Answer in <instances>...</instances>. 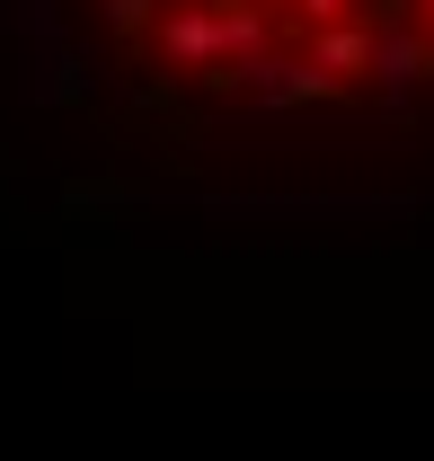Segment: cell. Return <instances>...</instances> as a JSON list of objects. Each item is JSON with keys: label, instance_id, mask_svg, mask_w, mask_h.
I'll list each match as a JSON object with an SVG mask.
<instances>
[{"label": "cell", "instance_id": "cell-1", "mask_svg": "<svg viewBox=\"0 0 434 461\" xmlns=\"http://www.w3.org/2000/svg\"><path fill=\"white\" fill-rule=\"evenodd\" d=\"M373 80H381V107H408V89L426 80V36L408 18H373Z\"/></svg>", "mask_w": 434, "mask_h": 461}, {"label": "cell", "instance_id": "cell-2", "mask_svg": "<svg viewBox=\"0 0 434 461\" xmlns=\"http://www.w3.org/2000/svg\"><path fill=\"white\" fill-rule=\"evenodd\" d=\"M346 80L320 71V62H249V98L258 107H328Z\"/></svg>", "mask_w": 434, "mask_h": 461}, {"label": "cell", "instance_id": "cell-3", "mask_svg": "<svg viewBox=\"0 0 434 461\" xmlns=\"http://www.w3.org/2000/svg\"><path fill=\"white\" fill-rule=\"evenodd\" d=\"M160 54L186 62V71H213V62H222V9H213V0L168 9V18H160Z\"/></svg>", "mask_w": 434, "mask_h": 461}, {"label": "cell", "instance_id": "cell-4", "mask_svg": "<svg viewBox=\"0 0 434 461\" xmlns=\"http://www.w3.org/2000/svg\"><path fill=\"white\" fill-rule=\"evenodd\" d=\"M311 62H320V71H337V80H346V71H373V27H364V18L311 27Z\"/></svg>", "mask_w": 434, "mask_h": 461}, {"label": "cell", "instance_id": "cell-5", "mask_svg": "<svg viewBox=\"0 0 434 461\" xmlns=\"http://www.w3.org/2000/svg\"><path fill=\"white\" fill-rule=\"evenodd\" d=\"M213 9H222V62H240V71L267 62V18L249 0H213Z\"/></svg>", "mask_w": 434, "mask_h": 461}, {"label": "cell", "instance_id": "cell-6", "mask_svg": "<svg viewBox=\"0 0 434 461\" xmlns=\"http://www.w3.org/2000/svg\"><path fill=\"white\" fill-rule=\"evenodd\" d=\"M293 18L302 27H337V18H355V0H293Z\"/></svg>", "mask_w": 434, "mask_h": 461}, {"label": "cell", "instance_id": "cell-7", "mask_svg": "<svg viewBox=\"0 0 434 461\" xmlns=\"http://www.w3.org/2000/svg\"><path fill=\"white\" fill-rule=\"evenodd\" d=\"M107 9V27H151V0H98Z\"/></svg>", "mask_w": 434, "mask_h": 461}, {"label": "cell", "instance_id": "cell-8", "mask_svg": "<svg viewBox=\"0 0 434 461\" xmlns=\"http://www.w3.org/2000/svg\"><path fill=\"white\" fill-rule=\"evenodd\" d=\"M381 18H417V0H373Z\"/></svg>", "mask_w": 434, "mask_h": 461}, {"label": "cell", "instance_id": "cell-9", "mask_svg": "<svg viewBox=\"0 0 434 461\" xmlns=\"http://www.w3.org/2000/svg\"><path fill=\"white\" fill-rule=\"evenodd\" d=\"M417 27H426V36H434V0H417Z\"/></svg>", "mask_w": 434, "mask_h": 461}]
</instances>
